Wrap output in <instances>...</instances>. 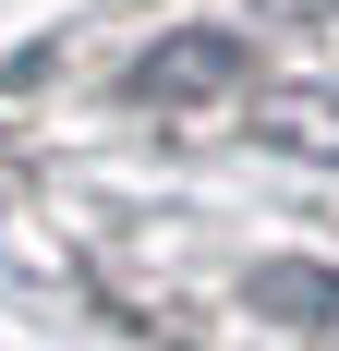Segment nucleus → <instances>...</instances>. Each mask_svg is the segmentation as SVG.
I'll return each mask as SVG.
<instances>
[{"mask_svg": "<svg viewBox=\"0 0 339 351\" xmlns=\"http://www.w3.org/2000/svg\"><path fill=\"white\" fill-rule=\"evenodd\" d=\"M0 194L170 351H339V0H121L25 49Z\"/></svg>", "mask_w": 339, "mask_h": 351, "instance_id": "f257e3e1", "label": "nucleus"}]
</instances>
